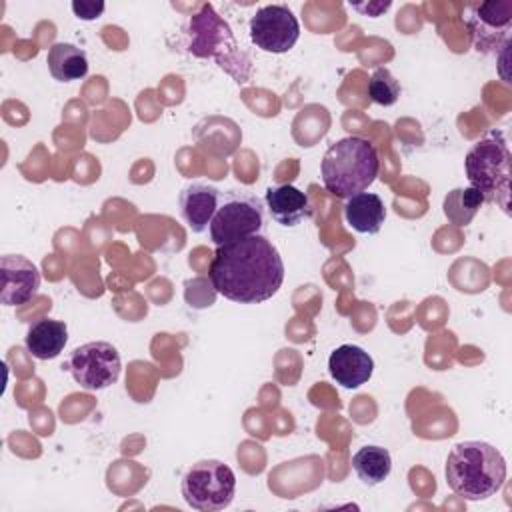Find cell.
I'll list each match as a JSON object with an SVG mask.
<instances>
[{
    "instance_id": "cell-1",
    "label": "cell",
    "mask_w": 512,
    "mask_h": 512,
    "mask_svg": "<svg viewBox=\"0 0 512 512\" xmlns=\"http://www.w3.org/2000/svg\"><path fill=\"white\" fill-rule=\"evenodd\" d=\"M210 282L226 300L260 304L272 298L284 282V262L278 248L262 234L216 246Z\"/></svg>"
},
{
    "instance_id": "cell-2",
    "label": "cell",
    "mask_w": 512,
    "mask_h": 512,
    "mask_svg": "<svg viewBox=\"0 0 512 512\" xmlns=\"http://www.w3.org/2000/svg\"><path fill=\"white\" fill-rule=\"evenodd\" d=\"M450 490L470 502L494 496L506 480V460L498 448L480 440L458 442L446 458Z\"/></svg>"
},
{
    "instance_id": "cell-3",
    "label": "cell",
    "mask_w": 512,
    "mask_h": 512,
    "mask_svg": "<svg viewBox=\"0 0 512 512\" xmlns=\"http://www.w3.org/2000/svg\"><path fill=\"white\" fill-rule=\"evenodd\" d=\"M186 50L196 58H212L234 78L236 84H246L252 78V60L238 44L230 24L214 10L212 4H202L190 16L186 26Z\"/></svg>"
},
{
    "instance_id": "cell-4",
    "label": "cell",
    "mask_w": 512,
    "mask_h": 512,
    "mask_svg": "<svg viewBox=\"0 0 512 512\" xmlns=\"http://www.w3.org/2000/svg\"><path fill=\"white\" fill-rule=\"evenodd\" d=\"M378 170V150L362 136H346L334 142L320 164L322 184L336 198L364 192L376 180Z\"/></svg>"
},
{
    "instance_id": "cell-5",
    "label": "cell",
    "mask_w": 512,
    "mask_h": 512,
    "mask_svg": "<svg viewBox=\"0 0 512 512\" xmlns=\"http://www.w3.org/2000/svg\"><path fill=\"white\" fill-rule=\"evenodd\" d=\"M470 188H474L484 204H496L510 214V150L500 130H492L478 140L464 160Z\"/></svg>"
},
{
    "instance_id": "cell-6",
    "label": "cell",
    "mask_w": 512,
    "mask_h": 512,
    "mask_svg": "<svg viewBox=\"0 0 512 512\" xmlns=\"http://www.w3.org/2000/svg\"><path fill=\"white\" fill-rule=\"evenodd\" d=\"M264 222V202L256 194L248 190H224L208 234L216 246H222L260 234Z\"/></svg>"
},
{
    "instance_id": "cell-7",
    "label": "cell",
    "mask_w": 512,
    "mask_h": 512,
    "mask_svg": "<svg viewBox=\"0 0 512 512\" xmlns=\"http://www.w3.org/2000/svg\"><path fill=\"white\" fill-rule=\"evenodd\" d=\"M180 490L190 508L216 512L228 508L234 500L236 476L220 460H200L186 470Z\"/></svg>"
},
{
    "instance_id": "cell-8",
    "label": "cell",
    "mask_w": 512,
    "mask_h": 512,
    "mask_svg": "<svg viewBox=\"0 0 512 512\" xmlns=\"http://www.w3.org/2000/svg\"><path fill=\"white\" fill-rule=\"evenodd\" d=\"M66 370L84 390H104L112 386L122 372V360L114 344L104 340L76 346L66 358Z\"/></svg>"
},
{
    "instance_id": "cell-9",
    "label": "cell",
    "mask_w": 512,
    "mask_h": 512,
    "mask_svg": "<svg viewBox=\"0 0 512 512\" xmlns=\"http://www.w3.org/2000/svg\"><path fill=\"white\" fill-rule=\"evenodd\" d=\"M248 32L252 44L262 52L284 54L298 42L300 24L286 4H268L254 12Z\"/></svg>"
},
{
    "instance_id": "cell-10",
    "label": "cell",
    "mask_w": 512,
    "mask_h": 512,
    "mask_svg": "<svg viewBox=\"0 0 512 512\" xmlns=\"http://www.w3.org/2000/svg\"><path fill=\"white\" fill-rule=\"evenodd\" d=\"M466 26L478 52L496 54L498 48L508 46L512 28V0L470 4Z\"/></svg>"
},
{
    "instance_id": "cell-11",
    "label": "cell",
    "mask_w": 512,
    "mask_h": 512,
    "mask_svg": "<svg viewBox=\"0 0 512 512\" xmlns=\"http://www.w3.org/2000/svg\"><path fill=\"white\" fill-rule=\"evenodd\" d=\"M40 288L38 266L22 254H4L0 258V302L20 306L32 300Z\"/></svg>"
},
{
    "instance_id": "cell-12",
    "label": "cell",
    "mask_w": 512,
    "mask_h": 512,
    "mask_svg": "<svg viewBox=\"0 0 512 512\" xmlns=\"http://www.w3.org/2000/svg\"><path fill=\"white\" fill-rule=\"evenodd\" d=\"M328 372L336 384L346 390H354L372 378L374 360L364 348L356 344H342L330 354Z\"/></svg>"
},
{
    "instance_id": "cell-13",
    "label": "cell",
    "mask_w": 512,
    "mask_h": 512,
    "mask_svg": "<svg viewBox=\"0 0 512 512\" xmlns=\"http://www.w3.org/2000/svg\"><path fill=\"white\" fill-rule=\"evenodd\" d=\"M220 194H222V190H218L216 186H212L208 182H192L182 188L180 198H178L180 214L192 232L202 234L208 230V226L216 214Z\"/></svg>"
},
{
    "instance_id": "cell-14",
    "label": "cell",
    "mask_w": 512,
    "mask_h": 512,
    "mask_svg": "<svg viewBox=\"0 0 512 512\" xmlns=\"http://www.w3.org/2000/svg\"><path fill=\"white\" fill-rule=\"evenodd\" d=\"M264 202L272 220H276L284 228H294L312 216V204L308 194L292 184L270 186L266 190Z\"/></svg>"
},
{
    "instance_id": "cell-15",
    "label": "cell",
    "mask_w": 512,
    "mask_h": 512,
    "mask_svg": "<svg viewBox=\"0 0 512 512\" xmlns=\"http://www.w3.org/2000/svg\"><path fill=\"white\" fill-rule=\"evenodd\" d=\"M68 342V328L62 320L40 318L28 326L24 344L26 350L38 360H54L60 356Z\"/></svg>"
},
{
    "instance_id": "cell-16",
    "label": "cell",
    "mask_w": 512,
    "mask_h": 512,
    "mask_svg": "<svg viewBox=\"0 0 512 512\" xmlns=\"http://www.w3.org/2000/svg\"><path fill=\"white\" fill-rule=\"evenodd\" d=\"M344 218L360 234H378L386 220V206L374 192H358L346 198Z\"/></svg>"
},
{
    "instance_id": "cell-17",
    "label": "cell",
    "mask_w": 512,
    "mask_h": 512,
    "mask_svg": "<svg viewBox=\"0 0 512 512\" xmlns=\"http://www.w3.org/2000/svg\"><path fill=\"white\" fill-rule=\"evenodd\" d=\"M46 64L54 80L74 82L88 74L86 52L70 42H56L48 48Z\"/></svg>"
},
{
    "instance_id": "cell-18",
    "label": "cell",
    "mask_w": 512,
    "mask_h": 512,
    "mask_svg": "<svg viewBox=\"0 0 512 512\" xmlns=\"http://www.w3.org/2000/svg\"><path fill=\"white\" fill-rule=\"evenodd\" d=\"M352 468L358 476V480L366 486H376L384 482L390 476L392 470V458L390 452L382 446L368 444L362 446L354 456H352Z\"/></svg>"
},
{
    "instance_id": "cell-19",
    "label": "cell",
    "mask_w": 512,
    "mask_h": 512,
    "mask_svg": "<svg viewBox=\"0 0 512 512\" xmlns=\"http://www.w3.org/2000/svg\"><path fill=\"white\" fill-rule=\"evenodd\" d=\"M400 82L388 68H376L368 80V96L374 104L392 106L400 98Z\"/></svg>"
},
{
    "instance_id": "cell-20",
    "label": "cell",
    "mask_w": 512,
    "mask_h": 512,
    "mask_svg": "<svg viewBox=\"0 0 512 512\" xmlns=\"http://www.w3.org/2000/svg\"><path fill=\"white\" fill-rule=\"evenodd\" d=\"M484 204L482 196L474 188H458L444 200V214L458 226H462V208L466 210L468 218L476 214V210Z\"/></svg>"
},
{
    "instance_id": "cell-21",
    "label": "cell",
    "mask_w": 512,
    "mask_h": 512,
    "mask_svg": "<svg viewBox=\"0 0 512 512\" xmlns=\"http://www.w3.org/2000/svg\"><path fill=\"white\" fill-rule=\"evenodd\" d=\"M104 2H94V0H76L72 2V10L76 18L80 20H96L104 12Z\"/></svg>"
},
{
    "instance_id": "cell-22",
    "label": "cell",
    "mask_w": 512,
    "mask_h": 512,
    "mask_svg": "<svg viewBox=\"0 0 512 512\" xmlns=\"http://www.w3.org/2000/svg\"><path fill=\"white\" fill-rule=\"evenodd\" d=\"M352 8H354V10H358V12H364V14L372 16V18H376V16H380L382 12H386V10L390 8V2H368V4H352Z\"/></svg>"
}]
</instances>
